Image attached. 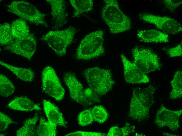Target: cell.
Here are the masks:
<instances>
[{
	"mask_svg": "<svg viewBox=\"0 0 182 136\" xmlns=\"http://www.w3.org/2000/svg\"><path fill=\"white\" fill-rule=\"evenodd\" d=\"M182 113V109L171 110L162 104L157 111L154 123L159 128L166 126L172 131H176L180 127L179 119Z\"/></svg>",
	"mask_w": 182,
	"mask_h": 136,
	"instance_id": "cell-12",
	"label": "cell"
},
{
	"mask_svg": "<svg viewBox=\"0 0 182 136\" xmlns=\"http://www.w3.org/2000/svg\"><path fill=\"white\" fill-rule=\"evenodd\" d=\"M166 52L170 57L180 56L182 55V42H181L177 46L167 49Z\"/></svg>",
	"mask_w": 182,
	"mask_h": 136,
	"instance_id": "cell-31",
	"label": "cell"
},
{
	"mask_svg": "<svg viewBox=\"0 0 182 136\" xmlns=\"http://www.w3.org/2000/svg\"><path fill=\"white\" fill-rule=\"evenodd\" d=\"M137 36L141 42L145 43H167L169 41L168 34L155 29L139 30Z\"/></svg>",
	"mask_w": 182,
	"mask_h": 136,
	"instance_id": "cell-16",
	"label": "cell"
},
{
	"mask_svg": "<svg viewBox=\"0 0 182 136\" xmlns=\"http://www.w3.org/2000/svg\"><path fill=\"white\" fill-rule=\"evenodd\" d=\"M51 7V14L55 28L61 27L67 22V14L63 0H46Z\"/></svg>",
	"mask_w": 182,
	"mask_h": 136,
	"instance_id": "cell-14",
	"label": "cell"
},
{
	"mask_svg": "<svg viewBox=\"0 0 182 136\" xmlns=\"http://www.w3.org/2000/svg\"><path fill=\"white\" fill-rule=\"evenodd\" d=\"M106 134L99 132L77 131L68 134L65 136H104Z\"/></svg>",
	"mask_w": 182,
	"mask_h": 136,
	"instance_id": "cell-32",
	"label": "cell"
},
{
	"mask_svg": "<svg viewBox=\"0 0 182 136\" xmlns=\"http://www.w3.org/2000/svg\"><path fill=\"white\" fill-rule=\"evenodd\" d=\"M162 1L168 11L172 13L182 4L181 0H164Z\"/></svg>",
	"mask_w": 182,
	"mask_h": 136,
	"instance_id": "cell-30",
	"label": "cell"
},
{
	"mask_svg": "<svg viewBox=\"0 0 182 136\" xmlns=\"http://www.w3.org/2000/svg\"><path fill=\"white\" fill-rule=\"evenodd\" d=\"M133 62L146 74L160 70L161 64L158 55L149 48L136 46L132 50Z\"/></svg>",
	"mask_w": 182,
	"mask_h": 136,
	"instance_id": "cell-7",
	"label": "cell"
},
{
	"mask_svg": "<svg viewBox=\"0 0 182 136\" xmlns=\"http://www.w3.org/2000/svg\"><path fill=\"white\" fill-rule=\"evenodd\" d=\"M121 58L123 65L124 75L126 82L132 84L147 83L150 79L133 63L130 61L123 54H121Z\"/></svg>",
	"mask_w": 182,
	"mask_h": 136,
	"instance_id": "cell-13",
	"label": "cell"
},
{
	"mask_svg": "<svg viewBox=\"0 0 182 136\" xmlns=\"http://www.w3.org/2000/svg\"><path fill=\"white\" fill-rule=\"evenodd\" d=\"M13 120L2 112H0V131L3 132L8 128L9 125L13 123Z\"/></svg>",
	"mask_w": 182,
	"mask_h": 136,
	"instance_id": "cell-29",
	"label": "cell"
},
{
	"mask_svg": "<svg viewBox=\"0 0 182 136\" xmlns=\"http://www.w3.org/2000/svg\"><path fill=\"white\" fill-rule=\"evenodd\" d=\"M70 2L74 9L73 17H78L84 13L92 10L94 5L92 0H70Z\"/></svg>",
	"mask_w": 182,
	"mask_h": 136,
	"instance_id": "cell-20",
	"label": "cell"
},
{
	"mask_svg": "<svg viewBox=\"0 0 182 136\" xmlns=\"http://www.w3.org/2000/svg\"><path fill=\"white\" fill-rule=\"evenodd\" d=\"M104 35V31L99 30L86 35L81 41L77 49L76 59L87 60L103 54L105 52Z\"/></svg>",
	"mask_w": 182,
	"mask_h": 136,
	"instance_id": "cell-4",
	"label": "cell"
},
{
	"mask_svg": "<svg viewBox=\"0 0 182 136\" xmlns=\"http://www.w3.org/2000/svg\"><path fill=\"white\" fill-rule=\"evenodd\" d=\"M105 5L101 12V17L108 26L110 32L116 34L129 30L130 19L121 10L116 0H104Z\"/></svg>",
	"mask_w": 182,
	"mask_h": 136,
	"instance_id": "cell-2",
	"label": "cell"
},
{
	"mask_svg": "<svg viewBox=\"0 0 182 136\" xmlns=\"http://www.w3.org/2000/svg\"><path fill=\"white\" fill-rule=\"evenodd\" d=\"M37 42L34 36L30 33L27 37L14 39L4 49L12 53L20 55L30 60L34 54L37 48Z\"/></svg>",
	"mask_w": 182,
	"mask_h": 136,
	"instance_id": "cell-11",
	"label": "cell"
},
{
	"mask_svg": "<svg viewBox=\"0 0 182 136\" xmlns=\"http://www.w3.org/2000/svg\"><path fill=\"white\" fill-rule=\"evenodd\" d=\"M43 105L44 112L49 122L57 126L66 127L67 122L57 106L46 99L43 100Z\"/></svg>",
	"mask_w": 182,
	"mask_h": 136,
	"instance_id": "cell-15",
	"label": "cell"
},
{
	"mask_svg": "<svg viewBox=\"0 0 182 136\" xmlns=\"http://www.w3.org/2000/svg\"><path fill=\"white\" fill-rule=\"evenodd\" d=\"M91 112L94 120L100 123L105 122L109 116L107 111L101 105L94 106L91 109Z\"/></svg>",
	"mask_w": 182,
	"mask_h": 136,
	"instance_id": "cell-27",
	"label": "cell"
},
{
	"mask_svg": "<svg viewBox=\"0 0 182 136\" xmlns=\"http://www.w3.org/2000/svg\"><path fill=\"white\" fill-rule=\"evenodd\" d=\"M134 126H131L127 123L122 128L117 126L112 127L109 130L107 136H126L135 131Z\"/></svg>",
	"mask_w": 182,
	"mask_h": 136,
	"instance_id": "cell-26",
	"label": "cell"
},
{
	"mask_svg": "<svg viewBox=\"0 0 182 136\" xmlns=\"http://www.w3.org/2000/svg\"><path fill=\"white\" fill-rule=\"evenodd\" d=\"M9 12L37 25L48 27L45 14L30 3L25 1H14L7 5Z\"/></svg>",
	"mask_w": 182,
	"mask_h": 136,
	"instance_id": "cell-6",
	"label": "cell"
},
{
	"mask_svg": "<svg viewBox=\"0 0 182 136\" xmlns=\"http://www.w3.org/2000/svg\"><path fill=\"white\" fill-rule=\"evenodd\" d=\"M172 89L169 98L174 100L182 97V71L178 70L175 72L172 80L170 82Z\"/></svg>",
	"mask_w": 182,
	"mask_h": 136,
	"instance_id": "cell-22",
	"label": "cell"
},
{
	"mask_svg": "<svg viewBox=\"0 0 182 136\" xmlns=\"http://www.w3.org/2000/svg\"><path fill=\"white\" fill-rule=\"evenodd\" d=\"M138 16L143 21L154 25L158 29L168 35H176L182 31L181 24L171 17L146 13L140 14Z\"/></svg>",
	"mask_w": 182,
	"mask_h": 136,
	"instance_id": "cell-9",
	"label": "cell"
},
{
	"mask_svg": "<svg viewBox=\"0 0 182 136\" xmlns=\"http://www.w3.org/2000/svg\"><path fill=\"white\" fill-rule=\"evenodd\" d=\"M15 87L11 81L5 75H0V94L3 97H7L14 92Z\"/></svg>",
	"mask_w": 182,
	"mask_h": 136,
	"instance_id": "cell-25",
	"label": "cell"
},
{
	"mask_svg": "<svg viewBox=\"0 0 182 136\" xmlns=\"http://www.w3.org/2000/svg\"><path fill=\"white\" fill-rule=\"evenodd\" d=\"M76 30L73 27L61 30L50 31L43 36L40 39L45 42L58 56L66 54L67 47L73 41Z\"/></svg>",
	"mask_w": 182,
	"mask_h": 136,
	"instance_id": "cell-5",
	"label": "cell"
},
{
	"mask_svg": "<svg viewBox=\"0 0 182 136\" xmlns=\"http://www.w3.org/2000/svg\"><path fill=\"white\" fill-rule=\"evenodd\" d=\"M156 89L152 85L144 88L134 89L130 103L128 116L138 121L149 116L151 107L154 102V95Z\"/></svg>",
	"mask_w": 182,
	"mask_h": 136,
	"instance_id": "cell-1",
	"label": "cell"
},
{
	"mask_svg": "<svg viewBox=\"0 0 182 136\" xmlns=\"http://www.w3.org/2000/svg\"><path fill=\"white\" fill-rule=\"evenodd\" d=\"M38 119L37 113L33 117L29 118L25 121L23 125L18 130L17 136H34L37 135L36 124Z\"/></svg>",
	"mask_w": 182,
	"mask_h": 136,
	"instance_id": "cell-19",
	"label": "cell"
},
{
	"mask_svg": "<svg viewBox=\"0 0 182 136\" xmlns=\"http://www.w3.org/2000/svg\"><path fill=\"white\" fill-rule=\"evenodd\" d=\"M8 107L12 109L29 111L41 110L39 104L34 103L26 97H16L9 103Z\"/></svg>",
	"mask_w": 182,
	"mask_h": 136,
	"instance_id": "cell-17",
	"label": "cell"
},
{
	"mask_svg": "<svg viewBox=\"0 0 182 136\" xmlns=\"http://www.w3.org/2000/svg\"><path fill=\"white\" fill-rule=\"evenodd\" d=\"M83 75L90 89L100 96L110 90L115 83L111 72L108 69L90 67L84 70Z\"/></svg>",
	"mask_w": 182,
	"mask_h": 136,
	"instance_id": "cell-3",
	"label": "cell"
},
{
	"mask_svg": "<svg viewBox=\"0 0 182 136\" xmlns=\"http://www.w3.org/2000/svg\"><path fill=\"white\" fill-rule=\"evenodd\" d=\"M78 124L81 126H87L91 124L94 119L91 112V109L85 110L80 112L78 117Z\"/></svg>",
	"mask_w": 182,
	"mask_h": 136,
	"instance_id": "cell-28",
	"label": "cell"
},
{
	"mask_svg": "<svg viewBox=\"0 0 182 136\" xmlns=\"http://www.w3.org/2000/svg\"><path fill=\"white\" fill-rule=\"evenodd\" d=\"M42 89L47 95L57 101L62 100L65 90L53 68L47 66L42 72Z\"/></svg>",
	"mask_w": 182,
	"mask_h": 136,
	"instance_id": "cell-8",
	"label": "cell"
},
{
	"mask_svg": "<svg viewBox=\"0 0 182 136\" xmlns=\"http://www.w3.org/2000/svg\"><path fill=\"white\" fill-rule=\"evenodd\" d=\"M63 79L72 99L84 106L92 104L91 97L86 93L82 84L74 73L69 71L65 72L64 74Z\"/></svg>",
	"mask_w": 182,
	"mask_h": 136,
	"instance_id": "cell-10",
	"label": "cell"
},
{
	"mask_svg": "<svg viewBox=\"0 0 182 136\" xmlns=\"http://www.w3.org/2000/svg\"><path fill=\"white\" fill-rule=\"evenodd\" d=\"M57 126L41 118L37 128V134L38 136H55L56 135Z\"/></svg>",
	"mask_w": 182,
	"mask_h": 136,
	"instance_id": "cell-23",
	"label": "cell"
},
{
	"mask_svg": "<svg viewBox=\"0 0 182 136\" xmlns=\"http://www.w3.org/2000/svg\"><path fill=\"white\" fill-rule=\"evenodd\" d=\"M11 30L14 39L23 38L30 33L26 21L21 19H16L13 22L11 25Z\"/></svg>",
	"mask_w": 182,
	"mask_h": 136,
	"instance_id": "cell-21",
	"label": "cell"
},
{
	"mask_svg": "<svg viewBox=\"0 0 182 136\" xmlns=\"http://www.w3.org/2000/svg\"><path fill=\"white\" fill-rule=\"evenodd\" d=\"M14 40L11 30V25L5 23L0 25V43L1 46H6Z\"/></svg>",
	"mask_w": 182,
	"mask_h": 136,
	"instance_id": "cell-24",
	"label": "cell"
},
{
	"mask_svg": "<svg viewBox=\"0 0 182 136\" xmlns=\"http://www.w3.org/2000/svg\"><path fill=\"white\" fill-rule=\"evenodd\" d=\"M0 64L9 70L21 80L27 82L32 81L34 78V73L31 69L19 67L0 61Z\"/></svg>",
	"mask_w": 182,
	"mask_h": 136,
	"instance_id": "cell-18",
	"label": "cell"
}]
</instances>
